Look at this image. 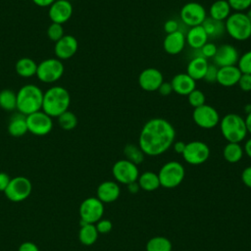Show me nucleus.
<instances>
[{
	"instance_id": "52",
	"label": "nucleus",
	"mask_w": 251,
	"mask_h": 251,
	"mask_svg": "<svg viewBox=\"0 0 251 251\" xmlns=\"http://www.w3.org/2000/svg\"><path fill=\"white\" fill-rule=\"evenodd\" d=\"M244 122H245L247 132H249L251 134V113L246 115V118L244 119Z\"/></svg>"
},
{
	"instance_id": "36",
	"label": "nucleus",
	"mask_w": 251,
	"mask_h": 251,
	"mask_svg": "<svg viewBox=\"0 0 251 251\" xmlns=\"http://www.w3.org/2000/svg\"><path fill=\"white\" fill-rule=\"evenodd\" d=\"M187 100H188V104L193 107V108H197L199 106H202L205 104V94L200 90L195 88L194 90H192L188 95H187Z\"/></svg>"
},
{
	"instance_id": "19",
	"label": "nucleus",
	"mask_w": 251,
	"mask_h": 251,
	"mask_svg": "<svg viewBox=\"0 0 251 251\" xmlns=\"http://www.w3.org/2000/svg\"><path fill=\"white\" fill-rule=\"evenodd\" d=\"M185 43V35L178 29L166 35L163 41V48L170 55H177L184 49Z\"/></svg>"
},
{
	"instance_id": "43",
	"label": "nucleus",
	"mask_w": 251,
	"mask_h": 251,
	"mask_svg": "<svg viewBox=\"0 0 251 251\" xmlns=\"http://www.w3.org/2000/svg\"><path fill=\"white\" fill-rule=\"evenodd\" d=\"M95 226L99 233H108L112 229V222L107 219H101L96 224Z\"/></svg>"
},
{
	"instance_id": "28",
	"label": "nucleus",
	"mask_w": 251,
	"mask_h": 251,
	"mask_svg": "<svg viewBox=\"0 0 251 251\" xmlns=\"http://www.w3.org/2000/svg\"><path fill=\"white\" fill-rule=\"evenodd\" d=\"M15 70L16 73L22 77H31L36 75L37 64L34 60L28 57H24L17 61Z\"/></svg>"
},
{
	"instance_id": "46",
	"label": "nucleus",
	"mask_w": 251,
	"mask_h": 251,
	"mask_svg": "<svg viewBox=\"0 0 251 251\" xmlns=\"http://www.w3.org/2000/svg\"><path fill=\"white\" fill-rule=\"evenodd\" d=\"M241 179L247 187L251 188V166L247 167L243 170V172L241 174Z\"/></svg>"
},
{
	"instance_id": "29",
	"label": "nucleus",
	"mask_w": 251,
	"mask_h": 251,
	"mask_svg": "<svg viewBox=\"0 0 251 251\" xmlns=\"http://www.w3.org/2000/svg\"><path fill=\"white\" fill-rule=\"evenodd\" d=\"M137 180L139 187L145 191H153L160 186L158 174H155L150 171L142 173L138 176Z\"/></svg>"
},
{
	"instance_id": "31",
	"label": "nucleus",
	"mask_w": 251,
	"mask_h": 251,
	"mask_svg": "<svg viewBox=\"0 0 251 251\" xmlns=\"http://www.w3.org/2000/svg\"><path fill=\"white\" fill-rule=\"evenodd\" d=\"M204 30L206 31L208 37H221L223 33L226 31L225 23L221 21L214 20L212 18H206L203 24L201 25Z\"/></svg>"
},
{
	"instance_id": "24",
	"label": "nucleus",
	"mask_w": 251,
	"mask_h": 251,
	"mask_svg": "<svg viewBox=\"0 0 251 251\" xmlns=\"http://www.w3.org/2000/svg\"><path fill=\"white\" fill-rule=\"evenodd\" d=\"M208 35L202 25L190 27L185 35L186 43L193 49H200L205 43L208 42Z\"/></svg>"
},
{
	"instance_id": "41",
	"label": "nucleus",
	"mask_w": 251,
	"mask_h": 251,
	"mask_svg": "<svg viewBox=\"0 0 251 251\" xmlns=\"http://www.w3.org/2000/svg\"><path fill=\"white\" fill-rule=\"evenodd\" d=\"M200 51V55L201 57H204L205 59L207 58H213L216 54L217 51V46L214 43H210L207 42L205 43L200 49H198Z\"/></svg>"
},
{
	"instance_id": "20",
	"label": "nucleus",
	"mask_w": 251,
	"mask_h": 251,
	"mask_svg": "<svg viewBox=\"0 0 251 251\" xmlns=\"http://www.w3.org/2000/svg\"><path fill=\"white\" fill-rule=\"evenodd\" d=\"M171 84L173 87V92L182 96H187L192 90L196 88V81L186 73H179L176 75L172 78Z\"/></svg>"
},
{
	"instance_id": "47",
	"label": "nucleus",
	"mask_w": 251,
	"mask_h": 251,
	"mask_svg": "<svg viewBox=\"0 0 251 251\" xmlns=\"http://www.w3.org/2000/svg\"><path fill=\"white\" fill-rule=\"evenodd\" d=\"M161 95L163 96H168L173 92V87L171 82H167V81H163V83L160 85V87L157 90Z\"/></svg>"
},
{
	"instance_id": "54",
	"label": "nucleus",
	"mask_w": 251,
	"mask_h": 251,
	"mask_svg": "<svg viewBox=\"0 0 251 251\" xmlns=\"http://www.w3.org/2000/svg\"><path fill=\"white\" fill-rule=\"evenodd\" d=\"M243 111H244V113H245L246 115L250 114V113H251V104H246V105L244 106V108H243Z\"/></svg>"
},
{
	"instance_id": "35",
	"label": "nucleus",
	"mask_w": 251,
	"mask_h": 251,
	"mask_svg": "<svg viewBox=\"0 0 251 251\" xmlns=\"http://www.w3.org/2000/svg\"><path fill=\"white\" fill-rule=\"evenodd\" d=\"M58 124L63 129L72 130L77 125V118L73 112L67 110L58 117Z\"/></svg>"
},
{
	"instance_id": "11",
	"label": "nucleus",
	"mask_w": 251,
	"mask_h": 251,
	"mask_svg": "<svg viewBox=\"0 0 251 251\" xmlns=\"http://www.w3.org/2000/svg\"><path fill=\"white\" fill-rule=\"evenodd\" d=\"M179 17L183 24L193 27L203 24L207 18V13L202 4L198 2H188L181 7Z\"/></svg>"
},
{
	"instance_id": "45",
	"label": "nucleus",
	"mask_w": 251,
	"mask_h": 251,
	"mask_svg": "<svg viewBox=\"0 0 251 251\" xmlns=\"http://www.w3.org/2000/svg\"><path fill=\"white\" fill-rule=\"evenodd\" d=\"M18 251H39V248L31 241H25L19 246Z\"/></svg>"
},
{
	"instance_id": "17",
	"label": "nucleus",
	"mask_w": 251,
	"mask_h": 251,
	"mask_svg": "<svg viewBox=\"0 0 251 251\" xmlns=\"http://www.w3.org/2000/svg\"><path fill=\"white\" fill-rule=\"evenodd\" d=\"M239 59V54L237 49L230 44H223L217 47L215 56L213 57L214 64L218 68L236 66Z\"/></svg>"
},
{
	"instance_id": "30",
	"label": "nucleus",
	"mask_w": 251,
	"mask_h": 251,
	"mask_svg": "<svg viewBox=\"0 0 251 251\" xmlns=\"http://www.w3.org/2000/svg\"><path fill=\"white\" fill-rule=\"evenodd\" d=\"M244 151L242 146L239 143L234 142H227V144L224 147L223 156L225 160L228 163H237L243 157Z\"/></svg>"
},
{
	"instance_id": "55",
	"label": "nucleus",
	"mask_w": 251,
	"mask_h": 251,
	"mask_svg": "<svg viewBox=\"0 0 251 251\" xmlns=\"http://www.w3.org/2000/svg\"><path fill=\"white\" fill-rule=\"evenodd\" d=\"M245 15H246V17L248 18V20L251 22V8H249L248 10H246Z\"/></svg>"
},
{
	"instance_id": "25",
	"label": "nucleus",
	"mask_w": 251,
	"mask_h": 251,
	"mask_svg": "<svg viewBox=\"0 0 251 251\" xmlns=\"http://www.w3.org/2000/svg\"><path fill=\"white\" fill-rule=\"evenodd\" d=\"M28 131L26 124V116L17 113L14 114L8 124V132L14 137H21Z\"/></svg>"
},
{
	"instance_id": "38",
	"label": "nucleus",
	"mask_w": 251,
	"mask_h": 251,
	"mask_svg": "<svg viewBox=\"0 0 251 251\" xmlns=\"http://www.w3.org/2000/svg\"><path fill=\"white\" fill-rule=\"evenodd\" d=\"M64 28L63 25L60 24L52 23L48 28H47V36L50 40L57 42L59 39H61L64 36Z\"/></svg>"
},
{
	"instance_id": "13",
	"label": "nucleus",
	"mask_w": 251,
	"mask_h": 251,
	"mask_svg": "<svg viewBox=\"0 0 251 251\" xmlns=\"http://www.w3.org/2000/svg\"><path fill=\"white\" fill-rule=\"evenodd\" d=\"M112 174L115 179L123 184L135 182L139 176L137 166L126 159L117 161L112 168Z\"/></svg>"
},
{
	"instance_id": "37",
	"label": "nucleus",
	"mask_w": 251,
	"mask_h": 251,
	"mask_svg": "<svg viewBox=\"0 0 251 251\" xmlns=\"http://www.w3.org/2000/svg\"><path fill=\"white\" fill-rule=\"evenodd\" d=\"M237 68L241 74L251 75V50L242 54L237 62Z\"/></svg>"
},
{
	"instance_id": "4",
	"label": "nucleus",
	"mask_w": 251,
	"mask_h": 251,
	"mask_svg": "<svg viewBox=\"0 0 251 251\" xmlns=\"http://www.w3.org/2000/svg\"><path fill=\"white\" fill-rule=\"evenodd\" d=\"M221 133L227 142L240 143L247 135L244 119L235 113L225 115L219 123Z\"/></svg>"
},
{
	"instance_id": "27",
	"label": "nucleus",
	"mask_w": 251,
	"mask_h": 251,
	"mask_svg": "<svg viewBox=\"0 0 251 251\" xmlns=\"http://www.w3.org/2000/svg\"><path fill=\"white\" fill-rule=\"evenodd\" d=\"M209 14L210 18L224 22L231 14V9L226 0H216L211 4Z\"/></svg>"
},
{
	"instance_id": "18",
	"label": "nucleus",
	"mask_w": 251,
	"mask_h": 251,
	"mask_svg": "<svg viewBox=\"0 0 251 251\" xmlns=\"http://www.w3.org/2000/svg\"><path fill=\"white\" fill-rule=\"evenodd\" d=\"M78 42L76 38L71 34H65L61 39L55 42L54 52L59 60H68L72 58L77 51Z\"/></svg>"
},
{
	"instance_id": "14",
	"label": "nucleus",
	"mask_w": 251,
	"mask_h": 251,
	"mask_svg": "<svg viewBox=\"0 0 251 251\" xmlns=\"http://www.w3.org/2000/svg\"><path fill=\"white\" fill-rule=\"evenodd\" d=\"M26 124L28 131L38 136L48 134L53 127L52 118L42 110L26 116Z\"/></svg>"
},
{
	"instance_id": "50",
	"label": "nucleus",
	"mask_w": 251,
	"mask_h": 251,
	"mask_svg": "<svg viewBox=\"0 0 251 251\" xmlns=\"http://www.w3.org/2000/svg\"><path fill=\"white\" fill-rule=\"evenodd\" d=\"M36 6L39 7H49L56 0H31Z\"/></svg>"
},
{
	"instance_id": "44",
	"label": "nucleus",
	"mask_w": 251,
	"mask_h": 251,
	"mask_svg": "<svg viewBox=\"0 0 251 251\" xmlns=\"http://www.w3.org/2000/svg\"><path fill=\"white\" fill-rule=\"evenodd\" d=\"M164 29L167 32V34L175 32L176 30H178V23L175 20H168L164 24Z\"/></svg>"
},
{
	"instance_id": "6",
	"label": "nucleus",
	"mask_w": 251,
	"mask_h": 251,
	"mask_svg": "<svg viewBox=\"0 0 251 251\" xmlns=\"http://www.w3.org/2000/svg\"><path fill=\"white\" fill-rule=\"evenodd\" d=\"M184 175V168L179 162H167L161 167L158 173L160 185L165 188H175L182 182Z\"/></svg>"
},
{
	"instance_id": "23",
	"label": "nucleus",
	"mask_w": 251,
	"mask_h": 251,
	"mask_svg": "<svg viewBox=\"0 0 251 251\" xmlns=\"http://www.w3.org/2000/svg\"><path fill=\"white\" fill-rule=\"evenodd\" d=\"M209 63L207 59L201 56H196L190 60L186 67V74L192 77L195 81L199 79H203L206 74Z\"/></svg>"
},
{
	"instance_id": "34",
	"label": "nucleus",
	"mask_w": 251,
	"mask_h": 251,
	"mask_svg": "<svg viewBox=\"0 0 251 251\" xmlns=\"http://www.w3.org/2000/svg\"><path fill=\"white\" fill-rule=\"evenodd\" d=\"M146 251H172V243L165 236H154L148 240Z\"/></svg>"
},
{
	"instance_id": "10",
	"label": "nucleus",
	"mask_w": 251,
	"mask_h": 251,
	"mask_svg": "<svg viewBox=\"0 0 251 251\" xmlns=\"http://www.w3.org/2000/svg\"><path fill=\"white\" fill-rule=\"evenodd\" d=\"M181 155L186 163L197 166L208 160L210 156V148L203 141L193 140L185 144L184 151Z\"/></svg>"
},
{
	"instance_id": "12",
	"label": "nucleus",
	"mask_w": 251,
	"mask_h": 251,
	"mask_svg": "<svg viewBox=\"0 0 251 251\" xmlns=\"http://www.w3.org/2000/svg\"><path fill=\"white\" fill-rule=\"evenodd\" d=\"M193 122L201 128L210 129L215 127L220 123V115L218 111L211 105L204 104L194 108L192 113Z\"/></svg>"
},
{
	"instance_id": "53",
	"label": "nucleus",
	"mask_w": 251,
	"mask_h": 251,
	"mask_svg": "<svg viewBox=\"0 0 251 251\" xmlns=\"http://www.w3.org/2000/svg\"><path fill=\"white\" fill-rule=\"evenodd\" d=\"M128 185V190L130 191V192H132V193H135V192H137L138 191V189H139V185H138V183L135 181V182H132V183H129V184H127Z\"/></svg>"
},
{
	"instance_id": "1",
	"label": "nucleus",
	"mask_w": 251,
	"mask_h": 251,
	"mask_svg": "<svg viewBox=\"0 0 251 251\" xmlns=\"http://www.w3.org/2000/svg\"><path fill=\"white\" fill-rule=\"evenodd\" d=\"M176 129L163 118H153L142 126L138 145L145 155L159 156L165 153L175 142Z\"/></svg>"
},
{
	"instance_id": "15",
	"label": "nucleus",
	"mask_w": 251,
	"mask_h": 251,
	"mask_svg": "<svg viewBox=\"0 0 251 251\" xmlns=\"http://www.w3.org/2000/svg\"><path fill=\"white\" fill-rule=\"evenodd\" d=\"M73 15V5L69 0H56L49 6L48 16L52 23L63 25Z\"/></svg>"
},
{
	"instance_id": "39",
	"label": "nucleus",
	"mask_w": 251,
	"mask_h": 251,
	"mask_svg": "<svg viewBox=\"0 0 251 251\" xmlns=\"http://www.w3.org/2000/svg\"><path fill=\"white\" fill-rule=\"evenodd\" d=\"M230 9L236 12H243L251 7V0H226Z\"/></svg>"
},
{
	"instance_id": "42",
	"label": "nucleus",
	"mask_w": 251,
	"mask_h": 251,
	"mask_svg": "<svg viewBox=\"0 0 251 251\" xmlns=\"http://www.w3.org/2000/svg\"><path fill=\"white\" fill-rule=\"evenodd\" d=\"M237 84L242 91L244 92L251 91V75L241 74Z\"/></svg>"
},
{
	"instance_id": "22",
	"label": "nucleus",
	"mask_w": 251,
	"mask_h": 251,
	"mask_svg": "<svg viewBox=\"0 0 251 251\" xmlns=\"http://www.w3.org/2000/svg\"><path fill=\"white\" fill-rule=\"evenodd\" d=\"M241 75V72L237 68V66H227L219 68L217 82L225 87H230L237 84L239 77Z\"/></svg>"
},
{
	"instance_id": "3",
	"label": "nucleus",
	"mask_w": 251,
	"mask_h": 251,
	"mask_svg": "<svg viewBox=\"0 0 251 251\" xmlns=\"http://www.w3.org/2000/svg\"><path fill=\"white\" fill-rule=\"evenodd\" d=\"M43 91L35 84H25L17 92V110L28 116L42 109Z\"/></svg>"
},
{
	"instance_id": "32",
	"label": "nucleus",
	"mask_w": 251,
	"mask_h": 251,
	"mask_svg": "<svg viewBox=\"0 0 251 251\" xmlns=\"http://www.w3.org/2000/svg\"><path fill=\"white\" fill-rule=\"evenodd\" d=\"M124 154L126 160L135 164L136 166L141 164L144 161V157H145V154L143 153L139 145H136L133 143H128L125 146Z\"/></svg>"
},
{
	"instance_id": "8",
	"label": "nucleus",
	"mask_w": 251,
	"mask_h": 251,
	"mask_svg": "<svg viewBox=\"0 0 251 251\" xmlns=\"http://www.w3.org/2000/svg\"><path fill=\"white\" fill-rule=\"evenodd\" d=\"M32 191L31 181L25 176H16L11 178L9 185L4 191L5 196L12 202H22L25 200Z\"/></svg>"
},
{
	"instance_id": "21",
	"label": "nucleus",
	"mask_w": 251,
	"mask_h": 251,
	"mask_svg": "<svg viewBox=\"0 0 251 251\" xmlns=\"http://www.w3.org/2000/svg\"><path fill=\"white\" fill-rule=\"evenodd\" d=\"M96 193L97 198L102 203H111L119 198L121 189L117 182L112 180H106L98 185Z\"/></svg>"
},
{
	"instance_id": "16",
	"label": "nucleus",
	"mask_w": 251,
	"mask_h": 251,
	"mask_svg": "<svg viewBox=\"0 0 251 251\" xmlns=\"http://www.w3.org/2000/svg\"><path fill=\"white\" fill-rule=\"evenodd\" d=\"M164 77L162 73L155 68H147L143 70L138 75V84L141 89L152 92L157 91L163 83Z\"/></svg>"
},
{
	"instance_id": "7",
	"label": "nucleus",
	"mask_w": 251,
	"mask_h": 251,
	"mask_svg": "<svg viewBox=\"0 0 251 251\" xmlns=\"http://www.w3.org/2000/svg\"><path fill=\"white\" fill-rule=\"evenodd\" d=\"M65 68L61 60L48 58L37 64L35 75L44 83H53L62 77Z\"/></svg>"
},
{
	"instance_id": "9",
	"label": "nucleus",
	"mask_w": 251,
	"mask_h": 251,
	"mask_svg": "<svg viewBox=\"0 0 251 251\" xmlns=\"http://www.w3.org/2000/svg\"><path fill=\"white\" fill-rule=\"evenodd\" d=\"M78 212L80 222L96 224L102 219L104 214V203H102L97 197H88L81 202Z\"/></svg>"
},
{
	"instance_id": "40",
	"label": "nucleus",
	"mask_w": 251,
	"mask_h": 251,
	"mask_svg": "<svg viewBox=\"0 0 251 251\" xmlns=\"http://www.w3.org/2000/svg\"><path fill=\"white\" fill-rule=\"evenodd\" d=\"M219 68L215 64H209L206 74L204 75V80L208 83H214L217 82V75H218Z\"/></svg>"
},
{
	"instance_id": "51",
	"label": "nucleus",
	"mask_w": 251,
	"mask_h": 251,
	"mask_svg": "<svg viewBox=\"0 0 251 251\" xmlns=\"http://www.w3.org/2000/svg\"><path fill=\"white\" fill-rule=\"evenodd\" d=\"M243 151L251 159V138L247 139V141L245 142L244 147H243Z\"/></svg>"
},
{
	"instance_id": "26",
	"label": "nucleus",
	"mask_w": 251,
	"mask_h": 251,
	"mask_svg": "<svg viewBox=\"0 0 251 251\" xmlns=\"http://www.w3.org/2000/svg\"><path fill=\"white\" fill-rule=\"evenodd\" d=\"M99 232L95 226V224H86L80 222V228L78 231L79 241L86 246L94 244L98 238Z\"/></svg>"
},
{
	"instance_id": "48",
	"label": "nucleus",
	"mask_w": 251,
	"mask_h": 251,
	"mask_svg": "<svg viewBox=\"0 0 251 251\" xmlns=\"http://www.w3.org/2000/svg\"><path fill=\"white\" fill-rule=\"evenodd\" d=\"M11 180V177L8 174L4 173V172H0V191L4 192L7 188V186L9 185Z\"/></svg>"
},
{
	"instance_id": "33",
	"label": "nucleus",
	"mask_w": 251,
	"mask_h": 251,
	"mask_svg": "<svg viewBox=\"0 0 251 251\" xmlns=\"http://www.w3.org/2000/svg\"><path fill=\"white\" fill-rule=\"evenodd\" d=\"M0 108L5 111H14L17 109V93L11 89L0 91Z\"/></svg>"
},
{
	"instance_id": "5",
	"label": "nucleus",
	"mask_w": 251,
	"mask_h": 251,
	"mask_svg": "<svg viewBox=\"0 0 251 251\" xmlns=\"http://www.w3.org/2000/svg\"><path fill=\"white\" fill-rule=\"evenodd\" d=\"M226 33L237 41H244L251 37V22L243 12L231 13L225 21Z\"/></svg>"
},
{
	"instance_id": "49",
	"label": "nucleus",
	"mask_w": 251,
	"mask_h": 251,
	"mask_svg": "<svg viewBox=\"0 0 251 251\" xmlns=\"http://www.w3.org/2000/svg\"><path fill=\"white\" fill-rule=\"evenodd\" d=\"M185 144L183 141H176V142H174L173 146H174V150L175 152H176L177 154H182L183 151H184V148H185Z\"/></svg>"
},
{
	"instance_id": "2",
	"label": "nucleus",
	"mask_w": 251,
	"mask_h": 251,
	"mask_svg": "<svg viewBox=\"0 0 251 251\" xmlns=\"http://www.w3.org/2000/svg\"><path fill=\"white\" fill-rule=\"evenodd\" d=\"M71 104V95L69 91L60 85H55L43 92L42 111L51 118H58L66 112Z\"/></svg>"
}]
</instances>
